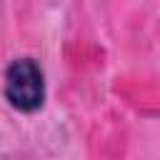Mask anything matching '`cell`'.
I'll list each match as a JSON object with an SVG mask.
<instances>
[{"mask_svg": "<svg viewBox=\"0 0 160 160\" xmlns=\"http://www.w3.org/2000/svg\"><path fill=\"white\" fill-rule=\"evenodd\" d=\"M5 100L18 112H38L45 105V72L35 58H15L5 68Z\"/></svg>", "mask_w": 160, "mask_h": 160, "instance_id": "6da1fadb", "label": "cell"}]
</instances>
